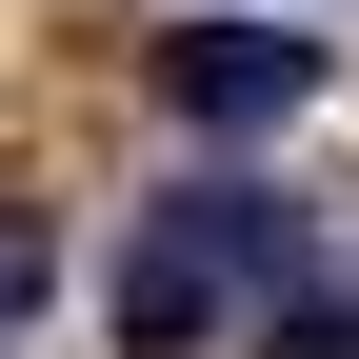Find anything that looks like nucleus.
I'll return each mask as SVG.
<instances>
[{
	"label": "nucleus",
	"mask_w": 359,
	"mask_h": 359,
	"mask_svg": "<svg viewBox=\"0 0 359 359\" xmlns=\"http://www.w3.org/2000/svg\"><path fill=\"white\" fill-rule=\"evenodd\" d=\"M299 280H320V200H280V180H180V200L120 219L100 320H120V359H200L240 299H299Z\"/></svg>",
	"instance_id": "nucleus-1"
},
{
	"label": "nucleus",
	"mask_w": 359,
	"mask_h": 359,
	"mask_svg": "<svg viewBox=\"0 0 359 359\" xmlns=\"http://www.w3.org/2000/svg\"><path fill=\"white\" fill-rule=\"evenodd\" d=\"M160 100L200 120V140H280V120L320 100V40L299 20H180L160 40Z\"/></svg>",
	"instance_id": "nucleus-2"
},
{
	"label": "nucleus",
	"mask_w": 359,
	"mask_h": 359,
	"mask_svg": "<svg viewBox=\"0 0 359 359\" xmlns=\"http://www.w3.org/2000/svg\"><path fill=\"white\" fill-rule=\"evenodd\" d=\"M40 280H60V240H40V219H0V320H20Z\"/></svg>",
	"instance_id": "nucleus-3"
}]
</instances>
